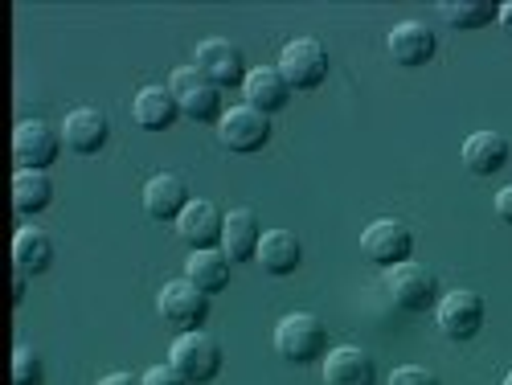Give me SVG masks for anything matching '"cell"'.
Here are the masks:
<instances>
[{
	"label": "cell",
	"mask_w": 512,
	"mask_h": 385,
	"mask_svg": "<svg viewBox=\"0 0 512 385\" xmlns=\"http://www.w3.org/2000/svg\"><path fill=\"white\" fill-rule=\"evenodd\" d=\"M324 385H377V365L357 345H336L324 357Z\"/></svg>",
	"instance_id": "cell-15"
},
{
	"label": "cell",
	"mask_w": 512,
	"mask_h": 385,
	"mask_svg": "<svg viewBox=\"0 0 512 385\" xmlns=\"http://www.w3.org/2000/svg\"><path fill=\"white\" fill-rule=\"evenodd\" d=\"M496 21H500V29L512 37V0H508V5H500V17H496Z\"/></svg>",
	"instance_id": "cell-32"
},
{
	"label": "cell",
	"mask_w": 512,
	"mask_h": 385,
	"mask_svg": "<svg viewBox=\"0 0 512 385\" xmlns=\"http://www.w3.org/2000/svg\"><path fill=\"white\" fill-rule=\"evenodd\" d=\"M218 140L230 148V152H259L267 148L271 140V115L254 111V107H230L218 123Z\"/></svg>",
	"instance_id": "cell-11"
},
{
	"label": "cell",
	"mask_w": 512,
	"mask_h": 385,
	"mask_svg": "<svg viewBox=\"0 0 512 385\" xmlns=\"http://www.w3.org/2000/svg\"><path fill=\"white\" fill-rule=\"evenodd\" d=\"M275 353L291 365H312L316 357H328V328L312 312H291L275 324Z\"/></svg>",
	"instance_id": "cell-1"
},
{
	"label": "cell",
	"mask_w": 512,
	"mask_h": 385,
	"mask_svg": "<svg viewBox=\"0 0 512 385\" xmlns=\"http://www.w3.org/2000/svg\"><path fill=\"white\" fill-rule=\"evenodd\" d=\"M512 148L500 132H472L463 140V164H467V173L472 177H492L500 173V168L508 164Z\"/></svg>",
	"instance_id": "cell-20"
},
{
	"label": "cell",
	"mask_w": 512,
	"mask_h": 385,
	"mask_svg": "<svg viewBox=\"0 0 512 385\" xmlns=\"http://www.w3.org/2000/svg\"><path fill=\"white\" fill-rule=\"evenodd\" d=\"M279 74L287 78L291 91H316L328 78V50L316 37H295L279 54Z\"/></svg>",
	"instance_id": "cell-6"
},
{
	"label": "cell",
	"mask_w": 512,
	"mask_h": 385,
	"mask_svg": "<svg viewBox=\"0 0 512 385\" xmlns=\"http://www.w3.org/2000/svg\"><path fill=\"white\" fill-rule=\"evenodd\" d=\"M386 46H390V58H394L398 66L414 70V66H426V62L435 58L439 37H435L431 25H422V21H398V25L390 29V37H386Z\"/></svg>",
	"instance_id": "cell-13"
},
{
	"label": "cell",
	"mask_w": 512,
	"mask_h": 385,
	"mask_svg": "<svg viewBox=\"0 0 512 385\" xmlns=\"http://www.w3.org/2000/svg\"><path fill=\"white\" fill-rule=\"evenodd\" d=\"M144 385H189L173 365H152L148 373H144Z\"/></svg>",
	"instance_id": "cell-28"
},
{
	"label": "cell",
	"mask_w": 512,
	"mask_h": 385,
	"mask_svg": "<svg viewBox=\"0 0 512 385\" xmlns=\"http://www.w3.org/2000/svg\"><path fill=\"white\" fill-rule=\"evenodd\" d=\"M386 291L402 312H426V308H435V299H439V279H435V271H426L422 263L410 259V263H398L386 271Z\"/></svg>",
	"instance_id": "cell-7"
},
{
	"label": "cell",
	"mask_w": 512,
	"mask_h": 385,
	"mask_svg": "<svg viewBox=\"0 0 512 385\" xmlns=\"http://www.w3.org/2000/svg\"><path fill=\"white\" fill-rule=\"evenodd\" d=\"M99 385H144V377H136V373H107V377H99Z\"/></svg>",
	"instance_id": "cell-30"
},
{
	"label": "cell",
	"mask_w": 512,
	"mask_h": 385,
	"mask_svg": "<svg viewBox=\"0 0 512 385\" xmlns=\"http://www.w3.org/2000/svg\"><path fill=\"white\" fill-rule=\"evenodd\" d=\"M189 201H193L189 185L177 173H156L144 185V209H148V218H156V222H177Z\"/></svg>",
	"instance_id": "cell-16"
},
{
	"label": "cell",
	"mask_w": 512,
	"mask_h": 385,
	"mask_svg": "<svg viewBox=\"0 0 512 385\" xmlns=\"http://www.w3.org/2000/svg\"><path fill=\"white\" fill-rule=\"evenodd\" d=\"M111 136V123L103 111L95 107H74L66 119H62V144L78 156H95Z\"/></svg>",
	"instance_id": "cell-14"
},
{
	"label": "cell",
	"mask_w": 512,
	"mask_h": 385,
	"mask_svg": "<svg viewBox=\"0 0 512 385\" xmlns=\"http://www.w3.org/2000/svg\"><path fill=\"white\" fill-rule=\"evenodd\" d=\"M230 254L218 246V250H193L189 263H185V279L193 287H201L205 295H218L230 287Z\"/></svg>",
	"instance_id": "cell-22"
},
{
	"label": "cell",
	"mask_w": 512,
	"mask_h": 385,
	"mask_svg": "<svg viewBox=\"0 0 512 385\" xmlns=\"http://www.w3.org/2000/svg\"><path fill=\"white\" fill-rule=\"evenodd\" d=\"M54 201V181L46 173H33V168H17L13 177V209L25 213V218H33V213H41Z\"/></svg>",
	"instance_id": "cell-24"
},
{
	"label": "cell",
	"mask_w": 512,
	"mask_h": 385,
	"mask_svg": "<svg viewBox=\"0 0 512 385\" xmlns=\"http://www.w3.org/2000/svg\"><path fill=\"white\" fill-rule=\"evenodd\" d=\"M132 115L144 132H168L177 119H181V107L173 99L168 87H144L136 99H132Z\"/></svg>",
	"instance_id": "cell-21"
},
{
	"label": "cell",
	"mask_w": 512,
	"mask_h": 385,
	"mask_svg": "<svg viewBox=\"0 0 512 385\" xmlns=\"http://www.w3.org/2000/svg\"><path fill=\"white\" fill-rule=\"evenodd\" d=\"M222 226H226V213L213 201H205V197L189 201L185 213L177 218V234L193 250H218L222 246Z\"/></svg>",
	"instance_id": "cell-12"
},
{
	"label": "cell",
	"mask_w": 512,
	"mask_h": 385,
	"mask_svg": "<svg viewBox=\"0 0 512 385\" xmlns=\"http://www.w3.org/2000/svg\"><path fill=\"white\" fill-rule=\"evenodd\" d=\"M62 152V132L46 119H21L17 132H13V160L17 168H33V173H46V168L58 160Z\"/></svg>",
	"instance_id": "cell-8"
},
{
	"label": "cell",
	"mask_w": 512,
	"mask_h": 385,
	"mask_svg": "<svg viewBox=\"0 0 512 385\" xmlns=\"http://www.w3.org/2000/svg\"><path fill=\"white\" fill-rule=\"evenodd\" d=\"M500 17V5L492 0H447L443 5V21L455 29H484Z\"/></svg>",
	"instance_id": "cell-25"
},
{
	"label": "cell",
	"mask_w": 512,
	"mask_h": 385,
	"mask_svg": "<svg viewBox=\"0 0 512 385\" xmlns=\"http://www.w3.org/2000/svg\"><path fill=\"white\" fill-rule=\"evenodd\" d=\"M361 254H365L373 267L390 271V267H398V263H410L414 234H410V226L398 222V218H377V222H369L365 234H361Z\"/></svg>",
	"instance_id": "cell-5"
},
{
	"label": "cell",
	"mask_w": 512,
	"mask_h": 385,
	"mask_svg": "<svg viewBox=\"0 0 512 385\" xmlns=\"http://www.w3.org/2000/svg\"><path fill=\"white\" fill-rule=\"evenodd\" d=\"M386 385H439V377L431 369H422V365H398Z\"/></svg>",
	"instance_id": "cell-27"
},
{
	"label": "cell",
	"mask_w": 512,
	"mask_h": 385,
	"mask_svg": "<svg viewBox=\"0 0 512 385\" xmlns=\"http://www.w3.org/2000/svg\"><path fill=\"white\" fill-rule=\"evenodd\" d=\"M263 242V226L254 218V209H230L226 213V226H222V250L230 254V263H250L259 254Z\"/></svg>",
	"instance_id": "cell-19"
},
{
	"label": "cell",
	"mask_w": 512,
	"mask_h": 385,
	"mask_svg": "<svg viewBox=\"0 0 512 385\" xmlns=\"http://www.w3.org/2000/svg\"><path fill=\"white\" fill-rule=\"evenodd\" d=\"M156 312H160V320L173 328L177 336L181 332H201L205 320H209V295L201 287H193L189 279H173V283L160 287Z\"/></svg>",
	"instance_id": "cell-4"
},
{
	"label": "cell",
	"mask_w": 512,
	"mask_h": 385,
	"mask_svg": "<svg viewBox=\"0 0 512 385\" xmlns=\"http://www.w3.org/2000/svg\"><path fill=\"white\" fill-rule=\"evenodd\" d=\"M254 263H259L267 275L283 279V275H295L304 263V246L291 230H267L263 242H259V254H254Z\"/></svg>",
	"instance_id": "cell-18"
},
{
	"label": "cell",
	"mask_w": 512,
	"mask_h": 385,
	"mask_svg": "<svg viewBox=\"0 0 512 385\" xmlns=\"http://www.w3.org/2000/svg\"><path fill=\"white\" fill-rule=\"evenodd\" d=\"M242 95H246V107L263 111V115H275L291 103V87L287 78L279 74V66H254L242 82Z\"/></svg>",
	"instance_id": "cell-17"
},
{
	"label": "cell",
	"mask_w": 512,
	"mask_h": 385,
	"mask_svg": "<svg viewBox=\"0 0 512 385\" xmlns=\"http://www.w3.org/2000/svg\"><path fill=\"white\" fill-rule=\"evenodd\" d=\"M435 320L447 340H472L484 328V299L476 291H447L435 308Z\"/></svg>",
	"instance_id": "cell-10"
},
{
	"label": "cell",
	"mask_w": 512,
	"mask_h": 385,
	"mask_svg": "<svg viewBox=\"0 0 512 385\" xmlns=\"http://www.w3.org/2000/svg\"><path fill=\"white\" fill-rule=\"evenodd\" d=\"M496 218H500L504 226H512V185H504V189L496 193Z\"/></svg>",
	"instance_id": "cell-29"
},
{
	"label": "cell",
	"mask_w": 512,
	"mask_h": 385,
	"mask_svg": "<svg viewBox=\"0 0 512 385\" xmlns=\"http://www.w3.org/2000/svg\"><path fill=\"white\" fill-rule=\"evenodd\" d=\"M193 66H197L218 91L242 87L246 74H250L242 50L234 46V41H226V37H205L201 46H197V62H193Z\"/></svg>",
	"instance_id": "cell-9"
},
{
	"label": "cell",
	"mask_w": 512,
	"mask_h": 385,
	"mask_svg": "<svg viewBox=\"0 0 512 385\" xmlns=\"http://www.w3.org/2000/svg\"><path fill=\"white\" fill-rule=\"evenodd\" d=\"M41 357L29 349V345H17L13 353V385H41Z\"/></svg>",
	"instance_id": "cell-26"
},
{
	"label": "cell",
	"mask_w": 512,
	"mask_h": 385,
	"mask_svg": "<svg viewBox=\"0 0 512 385\" xmlns=\"http://www.w3.org/2000/svg\"><path fill=\"white\" fill-rule=\"evenodd\" d=\"M25 271H13V304H21V299H25Z\"/></svg>",
	"instance_id": "cell-31"
},
{
	"label": "cell",
	"mask_w": 512,
	"mask_h": 385,
	"mask_svg": "<svg viewBox=\"0 0 512 385\" xmlns=\"http://www.w3.org/2000/svg\"><path fill=\"white\" fill-rule=\"evenodd\" d=\"M168 91H173L177 107L193 123H222V91L197 70V66H177L168 74Z\"/></svg>",
	"instance_id": "cell-2"
},
{
	"label": "cell",
	"mask_w": 512,
	"mask_h": 385,
	"mask_svg": "<svg viewBox=\"0 0 512 385\" xmlns=\"http://www.w3.org/2000/svg\"><path fill=\"white\" fill-rule=\"evenodd\" d=\"M50 263H54V238L46 230H37V226L17 230V238H13V267L25 271V275H41V271H50Z\"/></svg>",
	"instance_id": "cell-23"
},
{
	"label": "cell",
	"mask_w": 512,
	"mask_h": 385,
	"mask_svg": "<svg viewBox=\"0 0 512 385\" xmlns=\"http://www.w3.org/2000/svg\"><path fill=\"white\" fill-rule=\"evenodd\" d=\"M504 385H512V369H508V377H504Z\"/></svg>",
	"instance_id": "cell-33"
},
{
	"label": "cell",
	"mask_w": 512,
	"mask_h": 385,
	"mask_svg": "<svg viewBox=\"0 0 512 385\" xmlns=\"http://www.w3.org/2000/svg\"><path fill=\"white\" fill-rule=\"evenodd\" d=\"M168 365H173L189 385H209L222 373V345L205 328L201 332H181L168 349Z\"/></svg>",
	"instance_id": "cell-3"
}]
</instances>
